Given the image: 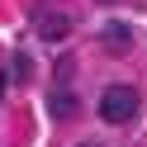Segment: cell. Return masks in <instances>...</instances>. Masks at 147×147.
Wrapping results in <instances>:
<instances>
[{"label":"cell","mask_w":147,"mask_h":147,"mask_svg":"<svg viewBox=\"0 0 147 147\" xmlns=\"http://www.w3.org/2000/svg\"><path fill=\"white\" fill-rule=\"evenodd\" d=\"M133 114H138V90L123 86V81L105 86V95H100V119H105V123H114V128H123Z\"/></svg>","instance_id":"obj_1"},{"label":"cell","mask_w":147,"mask_h":147,"mask_svg":"<svg viewBox=\"0 0 147 147\" xmlns=\"http://www.w3.org/2000/svg\"><path fill=\"white\" fill-rule=\"evenodd\" d=\"M33 29H38V38L43 43H62V38H67V33H71V19H67V14H62V10H38V14H33Z\"/></svg>","instance_id":"obj_2"},{"label":"cell","mask_w":147,"mask_h":147,"mask_svg":"<svg viewBox=\"0 0 147 147\" xmlns=\"http://www.w3.org/2000/svg\"><path fill=\"white\" fill-rule=\"evenodd\" d=\"M48 114L57 119V123H67V119L81 114V100L71 95V86H52V95H48Z\"/></svg>","instance_id":"obj_3"},{"label":"cell","mask_w":147,"mask_h":147,"mask_svg":"<svg viewBox=\"0 0 147 147\" xmlns=\"http://www.w3.org/2000/svg\"><path fill=\"white\" fill-rule=\"evenodd\" d=\"M100 43H105V52H109V57H123V52L133 48V33H128V24H105Z\"/></svg>","instance_id":"obj_4"},{"label":"cell","mask_w":147,"mask_h":147,"mask_svg":"<svg viewBox=\"0 0 147 147\" xmlns=\"http://www.w3.org/2000/svg\"><path fill=\"white\" fill-rule=\"evenodd\" d=\"M10 81H14V86L33 81V57H29V52H14V57H10Z\"/></svg>","instance_id":"obj_5"},{"label":"cell","mask_w":147,"mask_h":147,"mask_svg":"<svg viewBox=\"0 0 147 147\" xmlns=\"http://www.w3.org/2000/svg\"><path fill=\"white\" fill-rule=\"evenodd\" d=\"M71 71H76V57H71V52H62V57H57V67H52V86H67V81H71Z\"/></svg>","instance_id":"obj_6"},{"label":"cell","mask_w":147,"mask_h":147,"mask_svg":"<svg viewBox=\"0 0 147 147\" xmlns=\"http://www.w3.org/2000/svg\"><path fill=\"white\" fill-rule=\"evenodd\" d=\"M0 100H5V76H0Z\"/></svg>","instance_id":"obj_7"},{"label":"cell","mask_w":147,"mask_h":147,"mask_svg":"<svg viewBox=\"0 0 147 147\" xmlns=\"http://www.w3.org/2000/svg\"><path fill=\"white\" fill-rule=\"evenodd\" d=\"M81 147H100V142H81Z\"/></svg>","instance_id":"obj_8"},{"label":"cell","mask_w":147,"mask_h":147,"mask_svg":"<svg viewBox=\"0 0 147 147\" xmlns=\"http://www.w3.org/2000/svg\"><path fill=\"white\" fill-rule=\"evenodd\" d=\"M105 5H109V0H105Z\"/></svg>","instance_id":"obj_9"}]
</instances>
